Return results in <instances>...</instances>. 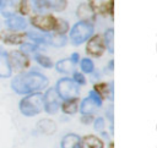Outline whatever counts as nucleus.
<instances>
[{
  "instance_id": "f257e3e1",
  "label": "nucleus",
  "mask_w": 157,
  "mask_h": 148,
  "mask_svg": "<svg viewBox=\"0 0 157 148\" xmlns=\"http://www.w3.org/2000/svg\"><path fill=\"white\" fill-rule=\"evenodd\" d=\"M48 84V80L44 75L38 72H27L17 75L11 81V88L17 94H32L40 92Z\"/></svg>"
},
{
  "instance_id": "f03ea898",
  "label": "nucleus",
  "mask_w": 157,
  "mask_h": 148,
  "mask_svg": "<svg viewBox=\"0 0 157 148\" xmlns=\"http://www.w3.org/2000/svg\"><path fill=\"white\" fill-rule=\"evenodd\" d=\"M18 108L25 116H36L43 110V95L39 92L27 94L20 102Z\"/></svg>"
},
{
  "instance_id": "7ed1b4c3",
  "label": "nucleus",
  "mask_w": 157,
  "mask_h": 148,
  "mask_svg": "<svg viewBox=\"0 0 157 148\" xmlns=\"http://www.w3.org/2000/svg\"><path fill=\"white\" fill-rule=\"evenodd\" d=\"M28 12V0H0V13L5 17H10L13 15L25 16Z\"/></svg>"
},
{
  "instance_id": "20e7f679",
  "label": "nucleus",
  "mask_w": 157,
  "mask_h": 148,
  "mask_svg": "<svg viewBox=\"0 0 157 148\" xmlns=\"http://www.w3.org/2000/svg\"><path fill=\"white\" fill-rule=\"evenodd\" d=\"M93 34V26L90 22L80 21L70 31L69 38L74 45H80Z\"/></svg>"
},
{
  "instance_id": "39448f33",
  "label": "nucleus",
  "mask_w": 157,
  "mask_h": 148,
  "mask_svg": "<svg viewBox=\"0 0 157 148\" xmlns=\"http://www.w3.org/2000/svg\"><path fill=\"white\" fill-rule=\"evenodd\" d=\"M55 91H56L58 95L60 98H63L64 100L77 98V95L80 93L78 84L71 78H61V80H59L58 83H56Z\"/></svg>"
},
{
  "instance_id": "423d86ee",
  "label": "nucleus",
  "mask_w": 157,
  "mask_h": 148,
  "mask_svg": "<svg viewBox=\"0 0 157 148\" xmlns=\"http://www.w3.org/2000/svg\"><path fill=\"white\" fill-rule=\"evenodd\" d=\"M29 22L42 32H52L56 27L58 18L53 15H34L29 18Z\"/></svg>"
},
{
  "instance_id": "0eeeda50",
  "label": "nucleus",
  "mask_w": 157,
  "mask_h": 148,
  "mask_svg": "<svg viewBox=\"0 0 157 148\" xmlns=\"http://www.w3.org/2000/svg\"><path fill=\"white\" fill-rule=\"evenodd\" d=\"M105 50V44L104 39L101 34H92L87 39V45H86V53L87 55L92 57H101Z\"/></svg>"
},
{
  "instance_id": "6e6552de",
  "label": "nucleus",
  "mask_w": 157,
  "mask_h": 148,
  "mask_svg": "<svg viewBox=\"0 0 157 148\" xmlns=\"http://www.w3.org/2000/svg\"><path fill=\"white\" fill-rule=\"evenodd\" d=\"M102 105V99L97 95L94 91H92L87 98H85L80 104V111L82 115H92L97 109Z\"/></svg>"
},
{
  "instance_id": "1a4fd4ad",
  "label": "nucleus",
  "mask_w": 157,
  "mask_h": 148,
  "mask_svg": "<svg viewBox=\"0 0 157 148\" xmlns=\"http://www.w3.org/2000/svg\"><path fill=\"white\" fill-rule=\"evenodd\" d=\"M7 59H9L11 68H15L17 71L29 67V64H31L28 55L21 50H12L7 53Z\"/></svg>"
},
{
  "instance_id": "9d476101",
  "label": "nucleus",
  "mask_w": 157,
  "mask_h": 148,
  "mask_svg": "<svg viewBox=\"0 0 157 148\" xmlns=\"http://www.w3.org/2000/svg\"><path fill=\"white\" fill-rule=\"evenodd\" d=\"M94 15L101 16H113L114 0H88L87 4Z\"/></svg>"
},
{
  "instance_id": "9b49d317",
  "label": "nucleus",
  "mask_w": 157,
  "mask_h": 148,
  "mask_svg": "<svg viewBox=\"0 0 157 148\" xmlns=\"http://www.w3.org/2000/svg\"><path fill=\"white\" fill-rule=\"evenodd\" d=\"M59 95L55 88H49L43 95V109H45L48 114H55L59 110Z\"/></svg>"
},
{
  "instance_id": "f8f14e48",
  "label": "nucleus",
  "mask_w": 157,
  "mask_h": 148,
  "mask_svg": "<svg viewBox=\"0 0 157 148\" xmlns=\"http://www.w3.org/2000/svg\"><path fill=\"white\" fill-rule=\"evenodd\" d=\"M26 38H27V33L13 32V31H1L0 32V40L5 44L21 45L25 43Z\"/></svg>"
},
{
  "instance_id": "ddd939ff",
  "label": "nucleus",
  "mask_w": 157,
  "mask_h": 148,
  "mask_svg": "<svg viewBox=\"0 0 157 148\" xmlns=\"http://www.w3.org/2000/svg\"><path fill=\"white\" fill-rule=\"evenodd\" d=\"M5 23H6L7 28L13 32H21V31L26 29V27H27L26 20L23 18V16H20V15H13V16L6 17Z\"/></svg>"
},
{
  "instance_id": "4468645a",
  "label": "nucleus",
  "mask_w": 157,
  "mask_h": 148,
  "mask_svg": "<svg viewBox=\"0 0 157 148\" xmlns=\"http://www.w3.org/2000/svg\"><path fill=\"white\" fill-rule=\"evenodd\" d=\"M103 141L93 135H87L81 138V147L80 148H103Z\"/></svg>"
},
{
  "instance_id": "2eb2a0df",
  "label": "nucleus",
  "mask_w": 157,
  "mask_h": 148,
  "mask_svg": "<svg viewBox=\"0 0 157 148\" xmlns=\"http://www.w3.org/2000/svg\"><path fill=\"white\" fill-rule=\"evenodd\" d=\"M11 66H10V62H9V59H7V53L0 48V77L2 78H6L11 75Z\"/></svg>"
},
{
  "instance_id": "dca6fc26",
  "label": "nucleus",
  "mask_w": 157,
  "mask_h": 148,
  "mask_svg": "<svg viewBox=\"0 0 157 148\" xmlns=\"http://www.w3.org/2000/svg\"><path fill=\"white\" fill-rule=\"evenodd\" d=\"M60 147L61 148H80L81 138L75 133H67L66 136L63 137Z\"/></svg>"
},
{
  "instance_id": "f3484780",
  "label": "nucleus",
  "mask_w": 157,
  "mask_h": 148,
  "mask_svg": "<svg viewBox=\"0 0 157 148\" xmlns=\"http://www.w3.org/2000/svg\"><path fill=\"white\" fill-rule=\"evenodd\" d=\"M76 15L83 22H90V21L94 20V13L87 4H81L76 10Z\"/></svg>"
},
{
  "instance_id": "a211bd4d",
  "label": "nucleus",
  "mask_w": 157,
  "mask_h": 148,
  "mask_svg": "<svg viewBox=\"0 0 157 148\" xmlns=\"http://www.w3.org/2000/svg\"><path fill=\"white\" fill-rule=\"evenodd\" d=\"M37 130L44 135H53L56 130L55 122L49 119H42L40 121L37 122Z\"/></svg>"
},
{
  "instance_id": "6ab92c4d",
  "label": "nucleus",
  "mask_w": 157,
  "mask_h": 148,
  "mask_svg": "<svg viewBox=\"0 0 157 148\" xmlns=\"http://www.w3.org/2000/svg\"><path fill=\"white\" fill-rule=\"evenodd\" d=\"M61 110H63L65 114L74 115V114L78 110V99H77V98H72V99H66V100H64V103L61 104Z\"/></svg>"
},
{
  "instance_id": "aec40b11",
  "label": "nucleus",
  "mask_w": 157,
  "mask_h": 148,
  "mask_svg": "<svg viewBox=\"0 0 157 148\" xmlns=\"http://www.w3.org/2000/svg\"><path fill=\"white\" fill-rule=\"evenodd\" d=\"M93 91L97 93V95L101 98V99H107L110 97V86L108 83H97L94 84V88Z\"/></svg>"
},
{
  "instance_id": "412c9836",
  "label": "nucleus",
  "mask_w": 157,
  "mask_h": 148,
  "mask_svg": "<svg viewBox=\"0 0 157 148\" xmlns=\"http://www.w3.org/2000/svg\"><path fill=\"white\" fill-rule=\"evenodd\" d=\"M74 66H75V64L70 59H63L59 62H56V70L63 73L74 72Z\"/></svg>"
},
{
  "instance_id": "4be33fe9",
  "label": "nucleus",
  "mask_w": 157,
  "mask_h": 148,
  "mask_svg": "<svg viewBox=\"0 0 157 148\" xmlns=\"http://www.w3.org/2000/svg\"><path fill=\"white\" fill-rule=\"evenodd\" d=\"M103 39H104L105 48H107L110 53H113V51H114V31H113L112 28L107 29L105 33H104Z\"/></svg>"
},
{
  "instance_id": "5701e85b",
  "label": "nucleus",
  "mask_w": 157,
  "mask_h": 148,
  "mask_svg": "<svg viewBox=\"0 0 157 148\" xmlns=\"http://www.w3.org/2000/svg\"><path fill=\"white\" fill-rule=\"evenodd\" d=\"M80 67L85 73H92L94 70V65H93L92 60L88 57H85L80 61Z\"/></svg>"
},
{
  "instance_id": "b1692460",
  "label": "nucleus",
  "mask_w": 157,
  "mask_h": 148,
  "mask_svg": "<svg viewBox=\"0 0 157 148\" xmlns=\"http://www.w3.org/2000/svg\"><path fill=\"white\" fill-rule=\"evenodd\" d=\"M66 43V37L63 35V34H54V35H50V39H49V44L54 45V46H64Z\"/></svg>"
},
{
  "instance_id": "393cba45",
  "label": "nucleus",
  "mask_w": 157,
  "mask_h": 148,
  "mask_svg": "<svg viewBox=\"0 0 157 148\" xmlns=\"http://www.w3.org/2000/svg\"><path fill=\"white\" fill-rule=\"evenodd\" d=\"M69 31V23L61 18H58V23H56V27L54 29L55 34H65L66 32Z\"/></svg>"
},
{
  "instance_id": "a878e982",
  "label": "nucleus",
  "mask_w": 157,
  "mask_h": 148,
  "mask_svg": "<svg viewBox=\"0 0 157 148\" xmlns=\"http://www.w3.org/2000/svg\"><path fill=\"white\" fill-rule=\"evenodd\" d=\"M36 60H37V62H38L40 66H43V67H45V68H50V67L53 66V61H52L48 56H45V55H43V54H37V55H36Z\"/></svg>"
},
{
  "instance_id": "bb28decb",
  "label": "nucleus",
  "mask_w": 157,
  "mask_h": 148,
  "mask_svg": "<svg viewBox=\"0 0 157 148\" xmlns=\"http://www.w3.org/2000/svg\"><path fill=\"white\" fill-rule=\"evenodd\" d=\"M34 6L39 10V11H45L52 9V2L50 0H33Z\"/></svg>"
},
{
  "instance_id": "cd10ccee",
  "label": "nucleus",
  "mask_w": 157,
  "mask_h": 148,
  "mask_svg": "<svg viewBox=\"0 0 157 148\" xmlns=\"http://www.w3.org/2000/svg\"><path fill=\"white\" fill-rule=\"evenodd\" d=\"M38 45L34 44V43H23L21 44V51H23L25 54H31V53H34L37 50Z\"/></svg>"
},
{
  "instance_id": "c85d7f7f",
  "label": "nucleus",
  "mask_w": 157,
  "mask_h": 148,
  "mask_svg": "<svg viewBox=\"0 0 157 148\" xmlns=\"http://www.w3.org/2000/svg\"><path fill=\"white\" fill-rule=\"evenodd\" d=\"M104 127H105V124H104V120L102 117H98V119L94 120V128H96V131L103 132Z\"/></svg>"
},
{
  "instance_id": "c756f323",
  "label": "nucleus",
  "mask_w": 157,
  "mask_h": 148,
  "mask_svg": "<svg viewBox=\"0 0 157 148\" xmlns=\"http://www.w3.org/2000/svg\"><path fill=\"white\" fill-rule=\"evenodd\" d=\"M74 81L80 86H82V84H85L86 83V78H85V76L82 75V73H80V72H74Z\"/></svg>"
},
{
  "instance_id": "7c9ffc66",
  "label": "nucleus",
  "mask_w": 157,
  "mask_h": 148,
  "mask_svg": "<svg viewBox=\"0 0 157 148\" xmlns=\"http://www.w3.org/2000/svg\"><path fill=\"white\" fill-rule=\"evenodd\" d=\"M70 60H71V61H72L74 64H77V62L80 61V56H78V54H77V53H74V54L71 55Z\"/></svg>"
},
{
  "instance_id": "2f4dec72",
  "label": "nucleus",
  "mask_w": 157,
  "mask_h": 148,
  "mask_svg": "<svg viewBox=\"0 0 157 148\" xmlns=\"http://www.w3.org/2000/svg\"><path fill=\"white\" fill-rule=\"evenodd\" d=\"M113 147H114V143H113V142H110V143H109V148H113Z\"/></svg>"
}]
</instances>
